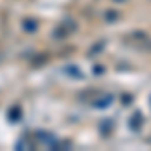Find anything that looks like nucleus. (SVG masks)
I'll return each mask as SVG.
<instances>
[{"instance_id": "f257e3e1", "label": "nucleus", "mask_w": 151, "mask_h": 151, "mask_svg": "<svg viewBox=\"0 0 151 151\" xmlns=\"http://www.w3.org/2000/svg\"><path fill=\"white\" fill-rule=\"evenodd\" d=\"M125 45L137 48L141 52H151V36L143 30H133L125 36Z\"/></svg>"}, {"instance_id": "f03ea898", "label": "nucleus", "mask_w": 151, "mask_h": 151, "mask_svg": "<svg viewBox=\"0 0 151 151\" xmlns=\"http://www.w3.org/2000/svg\"><path fill=\"white\" fill-rule=\"evenodd\" d=\"M113 103V95H101V99H97L93 103V107L97 109H105V107H109V105Z\"/></svg>"}, {"instance_id": "7ed1b4c3", "label": "nucleus", "mask_w": 151, "mask_h": 151, "mask_svg": "<svg viewBox=\"0 0 151 151\" xmlns=\"http://www.w3.org/2000/svg\"><path fill=\"white\" fill-rule=\"evenodd\" d=\"M141 125H143V115L141 113H133V117L129 119V127L133 129V131H139Z\"/></svg>"}, {"instance_id": "20e7f679", "label": "nucleus", "mask_w": 151, "mask_h": 151, "mask_svg": "<svg viewBox=\"0 0 151 151\" xmlns=\"http://www.w3.org/2000/svg\"><path fill=\"white\" fill-rule=\"evenodd\" d=\"M121 14L115 10H107V14H105V18H107V22H117V18H119Z\"/></svg>"}, {"instance_id": "39448f33", "label": "nucleus", "mask_w": 151, "mask_h": 151, "mask_svg": "<svg viewBox=\"0 0 151 151\" xmlns=\"http://www.w3.org/2000/svg\"><path fill=\"white\" fill-rule=\"evenodd\" d=\"M65 26H67V30H69V32H70V30H75V28H77L75 24H65ZM63 35H65V30H63V28H60V30H58V28L55 30V36H57V38H65Z\"/></svg>"}, {"instance_id": "423d86ee", "label": "nucleus", "mask_w": 151, "mask_h": 151, "mask_svg": "<svg viewBox=\"0 0 151 151\" xmlns=\"http://www.w3.org/2000/svg\"><path fill=\"white\" fill-rule=\"evenodd\" d=\"M121 103L123 105H131V95H123V97H121Z\"/></svg>"}, {"instance_id": "0eeeda50", "label": "nucleus", "mask_w": 151, "mask_h": 151, "mask_svg": "<svg viewBox=\"0 0 151 151\" xmlns=\"http://www.w3.org/2000/svg\"><path fill=\"white\" fill-rule=\"evenodd\" d=\"M101 47H103V42H101V45H97V47H95L93 50H91V55H99V50H101Z\"/></svg>"}, {"instance_id": "6e6552de", "label": "nucleus", "mask_w": 151, "mask_h": 151, "mask_svg": "<svg viewBox=\"0 0 151 151\" xmlns=\"http://www.w3.org/2000/svg\"><path fill=\"white\" fill-rule=\"evenodd\" d=\"M35 26H36L35 22H28V24H24V28H28V30H35Z\"/></svg>"}, {"instance_id": "1a4fd4ad", "label": "nucleus", "mask_w": 151, "mask_h": 151, "mask_svg": "<svg viewBox=\"0 0 151 151\" xmlns=\"http://www.w3.org/2000/svg\"><path fill=\"white\" fill-rule=\"evenodd\" d=\"M115 2H121V0H115Z\"/></svg>"}]
</instances>
